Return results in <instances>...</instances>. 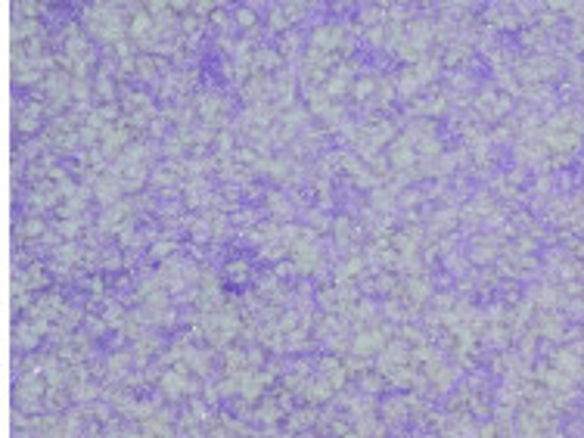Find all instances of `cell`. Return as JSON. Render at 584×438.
Wrapping results in <instances>:
<instances>
[{
	"label": "cell",
	"instance_id": "obj_5",
	"mask_svg": "<svg viewBox=\"0 0 584 438\" xmlns=\"http://www.w3.org/2000/svg\"><path fill=\"white\" fill-rule=\"evenodd\" d=\"M162 66L165 62H159V56H137V68H134V75L137 78H143V81H155L159 78V72H162Z\"/></svg>",
	"mask_w": 584,
	"mask_h": 438
},
{
	"label": "cell",
	"instance_id": "obj_2",
	"mask_svg": "<svg viewBox=\"0 0 584 438\" xmlns=\"http://www.w3.org/2000/svg\"><path fill=\"white\" fill-rule=\"evenodd\" d=\"M121 109L128 115V122H137V125H147L155 118V106L143 90H125L121 94Z\"/></svg>",
	"mask_w": 584,
	"mask_h": 438
},
{
	"label": "cell",
	"instance_id": "obj_8",
	"mask_svg": "<svg viewBox=\"0 0 584 438\" xmlns=\"http://www.w3.org/2000/svg\"><path fill=\"white\" fill-rule=\"evenodd\" d=\"M171 252H175V240H168V236H165V240H159V243L153 246V255L155 258H165V255H171Z\"/></svg>",
	"mask_w": 584,
	"mask_h": 438
},
{
	"label": "cell",
	"instance_id": "obj_6",
	"mask_svg": "<svg viewBox=\"0 0 584 438\" xmlns=\"http://www.w3.org/2000/svg\"><path fill=\"white\" fill-rule=\"evenodd\" d=\"M280 417H283V411H280L277 401H264V404H258V420H264V423H277Z\"/></svg>",
	"mask_w": 584,
	"mask_h": 438
},
{
	"label": "cell",
	"instance_id": "obj_1",
	"mask_svg": "<svg viewBox=\"0 0 584 438\" xmlns=\"http://www.w3.org/2000/svg\"><path fill=\"white\" fill-rule=\"evenodd\" d=\"M311 47L320 50V53H329V56H339L342 50L351 47V38L345 31V25L339 22H327V25H317L311 31Z\"/></svg>",
	"mask_w": 584,
	"mask_h": 438
},
{
	"label": "cell",
	"instance_id": "obj_3",
	"mask_svg": "<svg viewBox=\"0 0 584 438\" xmlns=\"http://www.w3.org/2000/svg\"><path fill=\"white\" fill-rule=\"evenodd\" d=\"M162 395L165 398H187L193 395V379L183 370H168L162 376Z\"/></svg>",
	"mask_w": 584,
	"mask_h": 438
},
{
	"label": "cell",
	"instance_id": "obj_7",
	"mask_svg": "<svg viewBox=\"0 0 584 438\" xmlns=\"http://www.w3.org/2000/svg\"><path fill=\"white\" fill-rule=\"evenodd\" d=\"M227 276L233 280V283H242V280L249 276V264L242 261V258H240V261H230L227 264Z\"/></svg>",
	"mask_w": 584,
	"mask_h": 438
},
{
	"label": "cell",
	"instance_id": "obj_4",
	"mask_svg": "<svg viewBox=\"0 0 584 438\" xmlns=\"http://www.w3.org/2000/svg\"><path fill=\"white\" fill-rule=\"evenodd\" d=\"M364 268H367L364 255H351L348 261H342V264L336 268L339 283H348V280H357V276H364Z\"/></svg>",
	"mask_w": 584,
	"mask_h": 438
}]
</instances>
